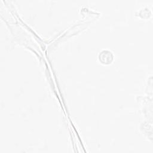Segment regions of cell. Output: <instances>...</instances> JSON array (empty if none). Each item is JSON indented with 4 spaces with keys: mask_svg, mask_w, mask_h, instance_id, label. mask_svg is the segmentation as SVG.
<instances>
[{
    "mask_svg": "<svg viewBox=\"0 0 153 153\" xmlns=\"http://www.w3.org/2000/svg\"><path fill=\"white\" fill-rule=\"evenodd\" d=\"M98 59L101 63L104 65H108L112 62L114 60V55L111 51L103 50L99 53Z\"/></svg>",
    "mask_w": 153,
    "mask_h": 153,
    "instance_id": "obj_1",
    "label": "cell"
}]
</instances>
